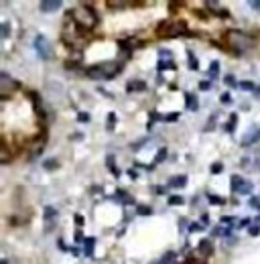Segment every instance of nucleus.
<instances>
[{
	"instance_id": "c756f323",
	"label": "nucleus",
	"mask_w": 260,
	"mask_h": 264,
	"mask_svg": "<svg viewBox=\"0 0 260 264\" xmlns=\"http://www.w3.org/2000/svg\"><path fill=\"white\" fill-rule=\"evenodd\" d=\"M234 219H236V217H232V215H224V217H222V224H224V226H228V230H230Z\"/></svg>"
},
{
	"instance_id": "7ed1b4c3",
	"label": "nucleus",
	"mask_w": 260,
	"mask_h": 264,
	"mask_svg": "<svg viewBox=\"0 0 260 264\" xmlns=\"http://www.w3.org/2000/svg\"><path fill=\"white\" fill-rule=\"evenodd\" d=\"M228 43L236 53H246L254 47V39L242 31H230L228 33Z\"/></svg>"
},
{
	"instance_id": "8fccbe9b",
	"label": "nucleus",
	"mask_w": 260,
	"mask_h": 264,
	"mask_svg": "<svg viewBox=\"0 0 260 264\" xmlns=\"http://www.w3.org/2000/svg\"><path fill=\"white\" fill-rule=\"evenodd\" d=\"M150 120H163V116H159L157 112H150Z\"/></svg>"
},
{
	"instance_id": "aec40b11",
	"label": "nucleus",
	"mask_w": 260,
	"mask_h": 264,
	"mask_svg": "<svg viewBox=\"0 0 260 264\" xmlns=\"http://www.w3.org/2000/svg\"><path fill=\"white\" fill-rule=\"evenodd\" d=\"M175 260H177V254H175V252H167V254L161 258V262H159V264H173Z\"/></svg>"
},
{
	"instance_id": "473e14b6",
	"label": "nucleus",
	"mask_w": 260,
	"mask_h": 264,
	"mask_svg": "<svg viewBox=\"0 0 260 264\" xmlns=\"http://www.w3.org/2000/svg\"><path fill=\"white\" fill-rule=\"evenodd\" d=\"M108 6H110V8H126L128 2H108Z\"/></svg>"
},
{
	"instance_id": "e433bc0d",
	"label": "nucleus",
	"mask_w": 260,
	"mask_h": 264,
	"mask_svg": "<svg viewBox=\"0 0 260 264\" xmlns=\"http://www.w3.org/2000/svg\"><path fill=\"white\" fill-rule=\"evenodd\" d=\"M75 242H77V244H83V242H85V238H83V234L79 230L75 232Z\"/></svg>"
},
{
	"instance_id": "6e6552de",
	"label": "nucleus",
	"mask_w": 260,
	"mask_h": 264,
	"mask_svg": "<svg viewBox=\"0 0 260 264\" xmlns=\"http://www.w3.org/2000/svg\"><path fill=\"white\" fill-rule=\"evenodd\" d=\"M258 138H260V128L252 126V128L246 132V134L242 136V146H250V144H254Z\"/></svg>"
},
{
	"instance_id": "f3484780",
	"label": "nucleus",
	"mask_w": 260,
	"mask_h": 264,
	"mask_svg": "<svg viewBox=\"0 0 260 264\" xmlns=\"http://www.w3.org/2000/svg\"><path fill=\"white\" fill-rule=\"evenodd\" d=\"M207 6H209L211 10H215V14H218V16H228V14H230L226 8H220L218 2H207Z\"/></svg>"
},
{
	"instance_id": "58836bf2",
	"label": "nucleus",
	"mask_w": 260,
	"mask_h": 264,
	"mask_svg": "<svg viewBox=\"0 0 260 264\" xmlns=\"http://www.w3.org/2000/svg\"><path fill=\"white\" fill-rule=\"evenodd\" d=\"M73 219H75V224H77L79 228H81V226H83V222H85L83 215H79V213H75V217H73Z\"/></svg>"
},
{
	"instance_id": "5fc2aeb1",
	"label": "nucleus",
	"mask_w": 260,
	"mask_h": 264,
	"mask_svg": "<svg viewBox=\"0 0 260 264\" xmlns=\"http://www.w3.org/2000/svg\"><path fill=\"white\" fill-rule=\"evenodd\" d=\"M0 264H14V262H10L8 258H2V260H0Z\"/></svg>"
},
{
	"instance_id": "72a5a7b5",
	"label": "nucleus",
	"mask_w": 260,
	"mask_h": 264,
	"mask_svg": "<svg viewBox=\"0 0 260 264\" xmlns=\"http://www.w3.org/2000/svg\"><path fill=\"white\" fill-rule=\"evenodd\" d=\"M250 222H252L250 217H242V219H240V224H238V228H248V226H250Z\"/></svg>"
},
{
	"instance_id": "37998d69",
	"label": "nucleus",
	"mask_w": 260,
	"mask_h": 264,
	"mask_svg": "<svg viewBox=\"0 0 260 264\" xmlns=\"http://www.w3.org/2000/svg\"><path fill=\"white\" fill-rule=\"evenodd\" d=\"M207 224H209V215H207V213H203V215H201V226L205 228Z\"/></svg>"
},
{
	"instance_id": "f8f14e48",
	"label": "nucleus",
	"mask_w": 260,
	"mask_h": 264,
	"mask_svg": "<svg viewBox=\"0 0 260 264\" xmlns=\"http://www.w3.org/2000/svg\"><path fill=\"white\" fill-rule=\"evenodd\" d=\"M197 250L203 254V256H211V252H213V244H211V240H201L199 242V246H197Z\"/></svg>"
},
{
	"instance_id": "5701e85b",
	"label": "nucleus",
	"mask_w": 260,
	"mask_h": 264,
	"mask_svg": "<svg viewBox=\"0 0 260 264\" xmlns=\"http://www.w3.org/2000/svg\"><path fill=\"white\" fill-rule=\"evenodd\" d=\"M183 203V197L181 195H171L169 197V205H181Z\"/></svg>"
},
{
	"instance_id": "3c124183",
	"label": "nucleus",
	"mask_w": 260,
	"mask_h": 264,
	"mask_svg": "<svg viewBox=\"0 0 260 264\" xmlns=\"http://www.w3.org/2000/svg\"><path fill=\"white\" fill-rule=\"evenodd\" d=\"M153 189H155V193H157V195H161V193H165V187H159V185H157V187H153Z\"/></svg>"
},
{
	"instance_id": "423d86ee",
	"label": "nucleus",
	"mask_w": 260,
	"mask_h": 264,
	"mask_svg": "<svg viewBox=\"0 0 260 264\" xmlns=\"http://www.w3.org/2000/svg\"><path fill=\"white\" fill-rule=\"evenodd\" d=\"M18 90V83L6 73V71H2L0 73V96L2 98H8L12 92H16Z\"/></svg>"
},
{
	"instance_id": "9d476101",
	"label": "nucleus",
	"mask_w": 260,
	"mask_h": 264,
	"mask_svg": "<svg viewBox=\"0 0 260 264\" xmlns=\"http://www.w3.org/2000/svg\"><path fill=\"white\" fill-rule=\"evenodd\" d=\"M61 8V2L59 0H45V2H41V10L43 12H55Z\"/></svg>"
},
{
	"instance_id": "7c9ffc66",
	"label": "nucleus",
	"mask_w": 260,
	"mask_h": 264,
	"mask_svg": "<svg viewBox=\"0 0 260 264\" xmlns=\"http://www.w3.org/2000/svg\"><path fill=\"white\" fill-rule=\"evenodd\" d=\"M240 87H242V90H248V92H250V90H256L252 81H242V83H240Z\"/></svg>"
},
{
	"instance_id": "2eb2a0df",
	"label": "nucleus",
	"mask_w": 260,
	"mask_h": 264,
	"mask_svg": "<svg viewBox=\"0 0 260 264\" xmlns=\"http://www.w3.org/2000/svg\"><path fill=\"white\" fill-rule=\"evenodd\" d=\"M177 65L173 63V59H161L159 61V71H165V69H175Z\"/></svg>"
},
{
	"instance_id": "39448f33",
	"label": "nucleus",
	"mask_w": 260,
	"mask_h": 264,
	"mask_svg": "<svg viewBox=\"0 0 260 264\" xmlns=\"http://www.w3.org/2000/svg\"><path fill=\"white\" fill-rule=\"evenodd\" d=\"M35 51L39 53V57L41 59H51L53 57V49H51V43H49V39L47 37H43V35H37V39H35Z\"/></svg>"
},
{
	"instance_id": "4468645a",
	"label": "nucleus",
	"mask_w": 260,
	"mask_h": 264,
	"mask_svg": "<svg viewBox=\"0 0 260 264\" xmlns=\"http://www.w3.org/2000/svg\"><path fill=\"white\" fill-rule=\"evenodd\" d=\"M94 246H96V238H85V242H83V254L92 256L94 254Z\"/></svg>"
},
{
	"instance_id": "4be33fe9",
	"label": "nucleus",
	"mask_w": 260,
	"mask_h": 264,
	"mask_svg": "<svg viewBox=\"0 0 260 264\" xmlns=\"http://www.w3.org/2000/svg\"><path fill=\"white\" fill-rule=\"evenodd\" d=\"M236 122H238V116H236V114H232V116H230V122L224 126V128H226V132H234V128H236Z\"/></svg>"
},
{
	"instance_id": "49530a36",
	"label": "nucleus",
	"mask_w": 260,
	"mask_h": 264,
	"mask_svg": "<svg viewBox=\"0 0 260 264\" xmlns=\"http://www.w3.org/2000/svg\"><path fill=\"white\" fill-rule=\"evenodd\" d=\"M128 177H130V179L134 181V179L138 177V175H136V171H134V169H128Z\"/></svg>"
},
{
	"instance_id": "0eeeda50",
	"label": "nucleus",
	"mask_w": 260,
	"mask_h": 264,
	"mask_svg": "<svg viewBox=\"0 0 260 264\" xmlns=\"http://www.w3.org/2000/svg\"><path fill=\"white\" fill-rule=\"evenodd\" d=\"M232 191H236L238 195H250L252 193V183L240 175H234L232 177Z\"/></svg>"
},
{
	"instance_id": "f257e3e1",
	"label": "nucleus",
	"mask_w": 260,
	"mask_h": 264,
	"mask_svg": "<svg viewBox=\"0 0 260 264\" xmlns=\"http://www.w3.org/2000/svg\"><path fill=\"white\" fill-rule=\"evenodd\" d=\"M69 18L75 20L77 29H83V31H92L96 25H98V14L94 10H90L88 6H81V8H75V10H69Z\"/></svg>"
},
{
	"instance_id": "cd10ccee",
	"label": "nucleus",
	"mask_w": 260,
	"mask_h": 264,
	"mask_svg": "<svg viewBox=\"0 0 260 264\" xmlns=\"http://www.w3.org/2000/svg\"><path fill=\"white\" fill-rule=\"evenodd\" d=\"M165 157H167V148H161V150L157 152V159H155V163H163V161H165Z\"/></svg>"
},
{
	"instance_id": "393cba45",
	"label": "nucleus",
	"mask_w": 260,
	"mask_h": 264,
	"mask_svg": "<svg viewBox=\"0 0 260 264\" xmlns=\"http://www.w3.org/2000/svg\"><path fill=\"white\" fill-rule=\"evenodd\" d=\"M138 215H150L153 213V207H148V205H138Z\"/></svg>"
},
{
	"instance_id": "4c0bfd02",
	"label": "nucleus",
	"mask_w": 260,
	"mask_h": 264,
	"mask_svg": "<svg viewBox=\"0 0 260 264\" xmlns=\"http://www.w3.org/2000/svg\"><path fill=\"white\" fill-rule=\"evenodd\" d=\"M177 118H179V114H177V112H173V114H169V116H165V120H167V122H175Z\"/></svg>"
},
{
	"instance_id": "1a4fd4ad",
	"label": "nucleus",
	"mask_w": 260,
	"mask_h": 264,
	"mask_svg": "<svg viewBox=\"0 0 260 264\" xmlns=\"http://www.w3.org/2000/svg\"><path fill=\"white\" fill-rule=\"evenodd\" d=\"M55 217H57V209L55 207H45V222H47V230L55 228Z\"/></svg>"
},
{
	"instance_id": "6ab92c4d",
	"label": "nucleus",
	"mask_w": 260,
	"mask_h": 264,
	"mask_svg": "<svg viewBox=\"0 0 260 264\" xmlns=\"http://www.w3.org/2000/svg\"><path fill=\"white\" fill-rule=\"evenodd\" d=\"M185 183H187V177H185V175H179V177H173L169 185L171 187H183Z\"/></svg>"
},
{
	"instance_id": "2f4dec72",
	"label": "nucleus",
	"mask_w": 260,
	"mask_h": 264,
	"mask_svg": "<svg viewBox=\"0 0 260 264\" xmlns=\"http://www.w3.org/2000/svg\"><path fill=\"white\" fill-rule=\"evenodd\" d=\"M106 165H108V169H110V171L116 167V163H114V157H112V155H108V157H106Z\"/></svg>"
},
{
	"instance_id": "bb28decb",
	"label": "nucleus",
	"mask_w": 260,
	"mask_h": 264,
	"mask_svg": "<svg viewBox=\"0 0 260 264\" xmlns=\"http://www.w3.org/2000/svg\"><path fill=\"white\" fill-rule=\"evenodd\" d=\"M207 199H209L211 203H215V205H222V203H226V201L222 199V197H218V195H211V193L207 195Z\"/></svg>"
},
{
	"instance_id": "864d4df0",
	"label": "nucleus",
	"mask_w": 260,
	"mask_h": 264,
	"mask_svg": "<svg viewBox=\"0 0 260 264\" xmlns=\"http://www.w3.org/2000/svg\"><path fill=\"white\" fill-rule=\"evenodd\" d=\"M112 175H114V177H120V169L114 167V169H112Z\"/></svg>"
},
{
	"instance_id": "a211bd4d",
	"label": "nucleus",
	"mask_w": 260,
	"mask_h": 264,
	"mask_svg": "<svg viewBox=\"0 0 260 264\" xmlns=\"http://www.w3.org/2000/svg\"><path fill=\"white\" fill-rule=\"evenodd\" d=\"M218 71H220V63H218V61H211V63H209V79H211V81L218 77Z\"/></svg>"
},
{
	"instance_id": "ddd939ff",
	"label": "nucleus",
	"mask_w": 260,
	"mask_h": 264,
	"mask_svg": "<svg viewBox=\"0 0 260 264\" xmlns=\"http://www.w3.org/2000/svg\"><path fill=\"white\" fill-rule=\"evenodd\" d=\"M114 199H116V201H122V203H126V205H128V203H134L132 195H126V193H124V189H118V191H116Z\"/></svg>"
},
{
	"instance_id": "a19ab883",
	"label": "nucleus",
	"mask_w": 260,
	"mask_h": 264,
	"mask_svg": "<svg viewBox=\"0 0 260 264\" xmlns=\"http://www.w3.org/2000/svg\"><path fill=\"white\" fill-rule=\"evenodd\" d=\"M222 169H224L222 163H215V165L211 167V173H222Z\"/></svg>"
},
{
	"instance_id": "c9c22d12",
	"label": "nucleus",
	"mask_w": 260,
	"mask_h": 264,
	"mask_svg": "<svg viewBox=\"0 0 260 264\" xmlns=\"http://www.w3.org/2000/svg\"><path fill=\"white\" fill-rule=\"evenodd\" d=\"M77 120H79V122H88V120H90V114L79 112V114H77Z\"/></svg>"
},
{
	"instance_id": "412c9836",
	"label": "nucleus",
	"mask_w": 260,
	"mask_h": 264,
	"mask_svg": "<svg viewBox=\"0 0 260 264\" xmlns=\"http://www.w3.org/2000/svg\"><path fill=\"white\" fill-rule=\"evenodd\" d=\"M187 57H189V69H197L199 63H197V59H195L193 51H187Z\"/></svg>"
},
{
	"instance_id": "de8ad7c7",
	"label": "nucleus",
	"mask_w": 260,
	"mask_h": 264,
	"mask_svg": "<svg viewBox=\"0 0 260 264\" xmlns=\"http://www.w3.org/2000/svg\"><path fill=\"white\" fill-rule=\"evenodd\" d=\"M199 87H201V90H209V87H211V81H201Z\"/></svg>"
},
{
	"instance_id": "a18cd8bd",
	"label": "nucleus",
	"mask_w": 260,
	"mask_h": 264,
	"mask_svg": "<svg viewBox=\"0 0 260 264\" xmlns=\"http://www.w3.org/2000/svg\"><path fill=\"white\" fill-rule=\"evenodd\" d=\"M45 167L47 169H57V161H45Z\"/></svg>"
},
{
	"instance_id": "09e8293b",
	"label": "nucleus",
	"mask_w": 260,
	"mask_h": 264,
	"mask_svg": "<svg viewBox=\"0 0 260 264\" xmlns=\"http://www.w3.org/2000/svg\"><path fill=\"white\" fill-rule=\"evenodd\" d=\"M185 224H187V219H185V217H181V219H179V230H185V228H187Z\"/></svg>"
},
{
	"instance_id": "c03bdc74",
	"label": "nucleus",
	"mask_w": 260,
	"mask_h": 264,
	"mask_svg": "<svg viewBox=\"0 0 260 264\" xmlns=\"http://www.w3.org/2000/svg\"><path fill=\"white\" fill-rule=\"evenodd\" d=\"M201 228H203L201 224H191V226H189V232H197V230H201Z\"/></svg>"
},
{
	"instance_id": "dca6fc26",
	"label": "nucleus",
	"mask_w": 260,
	"mask_h": 264,
	"mask_svg": "<svg viewBox=\"0 0 260 264\" xmlns=\"http://www.w3.org/2000/svg\"><path fill=\"white\" fill-rule=\"evenodd\" d=\"M185 100H187V110H197V98H195L193 94H185Z\"/></svg>"
},
{
	"instance_id": "f704fd0d",
	"label": "nucleus",
	"mask_w": 260,
	"mask_h": 264,
	"mask_svg": "<svg viewBox=\"0 0 260 264\" xmlns=\"http://www.w3.org/2000/svg\"><path fill=\"white\" fill-rule=\"evenodd\" d=\"M250 207L260 209V197H252V199H250Z\"/></svg>"
},
{
	"instance_id": "603ef678",
	"label": "nucleus",
	"mask_w": 260,
	"mask_h": 264,
	"mask_svg": "<svg viewBox=\"0 0 260 264\" xmlns=\"http://www.w3.org/2000/svg\"><path fill=\"white\" fill-rule=\"evenodd\" d=\"M250 6H252L254 10H258V8H260V2H258V0H254V2H250Z\"/></svg>"
},
{
	"instance_id": "c85d7f7f",
	"label": "nucleus",
	"mask_w": 260,
	"mask_h": 264,
	"mask_svg": "<svg viewBox=\"0 0 260 264\" xmlns=\"http://www.w3.org/2000/svg\"><path fill=\"white\" fill-rule=\"evenodd\" d=\"M114 124H116V114L112 112V114H108V130H112Z\"/></svg>"
},
{
	"instance_id": "a878e982",
	"label": "nucleus",
	"mask_w": 260,
	"mask_h": 264,
	"mask_svg": "<svg viewBox=\"0 0 260 264\" xmlns=\"http://www.w3.org/2000/svg\"><path fill=\"white\" fill-rule=\"evenodd\" d=\"M8 35H10V27H8V23H2V27H0V37L6 39Z\"/></svg>"
},
{
	"instance_id": "9b49d317",
	"label": "nucleus",
	"mask_w": 260,
	"mask_h": 264,
	"mask_svg": "<svg viewBox=\"0 0 260 264\" xmlns=\"http://www.w3.org/2000/svg\"><path fill=\"white\" fill-rule=\"evenodd\" d=\"M126 90H128V94H132V92H144V90H146V81H140V79L130 81V83L126 85Z\"/></svg>"
},
{
	"instance_id": "f03ea898",
	"label": "nucleus",
	"mask_w": 260,
	"mask_h": 264,
	"mask_svg": "<svg viewBox=\"0 0 260 264\" xmlns=\"http://www.w3.org/2000/svg\"><path fill=\"white\" fill-rule=\"evenodd\" d=\"M122 69V63L118 61H108V63H100L94 67H88V77L92 79H114V75Z\"/></svg>"
},
{
	"instance_id": "20e7f679",
	"label": "nucleus",
	"mask_w": 260,
	"mask_h": 264,
	"mask_svg": "<svg viewBox=\"0 0 260 264\" xmlns=\"http://www.w3.org/2000/svg\"><path fill=\"white\" fill-rule=\"evenodd\" d=\"M159 35L165 37V39H171V37L189 35V33L185 31V25L183 23H161L159 25Z\"/></svg>"
},
{
	"instance_id": "b1692460",
	"label": "nucleus",
	"mask_w": 260,
	"mask_h": 264,
	"mask_svg": "<svg viewBox=\"0 0 260 264\" xmlns=\"http://www.w3.org/2000/svg\"><path fill=\"white\" fill-rule=\"evenodd\" d=\"M224 83H226L228 87H236V85H240V83L236 81V77H234V75H226V77H224Z\"/></svg>"
},
{
	"instance_id": "4d7b16f0",
	"label": "nucleus",
	"mask_w": 260,
	"mask_h": 264,
	"mask_svg": "<svg viewBox=\"0 0 260 264\" xmlns=\"http://www.w3.org/2000/svg\"><path fill=\"white\" fill-rule=\"evenodd\" d=\"M187 264H197V262H193V260H187Z\"/></svg>"
},
{
	"instance_id": "ea45409f",
	"label": "nucleus",
	"mask_w": 260,
	"mask_h": 264,
	"mask_svg": "<svg viewBox=\"0 0 260 264\" xmlns=\"http://www.w3.org/2000/svg\"><path fill=\"white\" fill-rule=\"evenodd\" d=\"M220 102H222V104H230V102H232V96H230V94H222Z\"/></svg>"
},
{
	"instance_id": "6e6d98bb",
	"label": "nucleus",
	"mask_w": 260,
	"mask_h": 264,
	"mask_svg": "<svg viewBox=\"0 0 260 264\" xmlns=\"http://www.w3.org/2000/svg\"><path fill=\"white\" fill-rule=\"evenodd\" d=\"M254 92H256L254 96H256V98H260V87H256V90H254Z\"/></svg>"
},
{
	"instance_id": "79ce46f5",
	"label": "nucleus",
	"mask_w": 260,
	"mask_h": 264,
	"mask_svg": "<svg viewBox=\"0 0 260 264\" xmlns=\"http://www.w3.org/2000/svg\"><path fill=\"white\" fill-rule=\"evenodd\" d=\"M248 232H250V236H258L260 234V226H252Z\"/></svg>"
}]
</instances>
